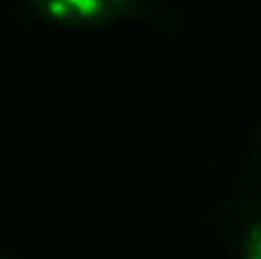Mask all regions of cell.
Here are the masks:
<instances>
[{"label":"cell","instance_id":"1","mask_svg":"<svg viewBox=\"0 0 261 259\" xmlns=\"http://www.w3.org/2000/svg\"><path fill=\"white\" fill-rule=\"evenodd\" d=\"M66 2L77 6L81 12H87V14L96 11V8L99 6V0H66Z\"/></svg>","mask_w":261,"mask_h":259},{"label":"cell","instance_id":"2","mask_svg":"<svg viewBox=\"0 0 261 259\" xmlns=\"http://www.w3.org/2000/svg\"><path fill=\"white\" fill-rule=\"evenodd\" d=\"M260 253H261V249H260Z\"/></svg>","mask_w":261,"mask_h":259}]
</instances>
